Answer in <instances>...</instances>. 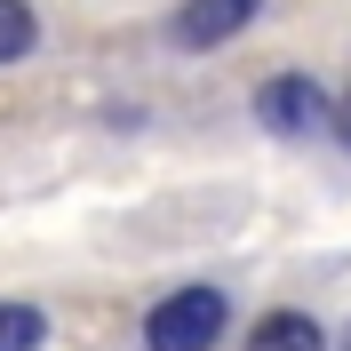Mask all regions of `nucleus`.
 Listing matches in <instances>:
<instances>
[{
    "mask_svg": "<svg viewBox=\"0 0 351 351\" xmlns=\"http://www.w3.org/2000/svg\"><path fill=\"white\" fill-rule=\"evenodd\" d=\"M223 328H232V295L192 280V287H176V295H160L144 311V351H216Z\"/></svg>",
    "mask_w": 351,
    "mask_h": 351,
    "instance_id": "nucleus-1",
    "label": "nucleus"
},
{
    "mask_svg": "<svg viewBox=\"0 0 351 351\" xmlns=\"http://www.w3.org/2000/svg\"><path fill=\"white\" fill-rule=\"evenodd\" d=\"M256 120L271 136H311V128H335V96L311 72H280V80L256 88Z\"/></svg>",
    "mask_w": 351,
    "mask_h": 351,
    "instance_id": "nucleus-2",
    "label": "nucleus"
},
{
    "mask_svg": "<svg viewBox=\"0 0 351 351\" xmlns=\"http://www.w3.org/2000/svg\"><path fill=\"white\" fill-rule=\"evenodd\" d=\"M256 16H263V0H184V8L168 16V48H184V56H208V48L240 40Z\"/></svg>",
    "mask_w": 351,
    "mask_h": 351,
    "instance_id": "nucleus-3",
    "label": "nucleus"
},
{
    "mask_svg": "<svg viewBox=\"0 0 351 351\" xmlns=\"http://www.w3.org/2000/svg\"><path fill=\"white\" fill-rule=\"evenodd\" d=\"M247 351H328V328L311 311H263L247 328Z\"/></svg>",
    "mask_w": 351,
    "mask_h": 351,
    "instance_id": "nucleus-4",
    "label": "nucleus"
},
{
    "mask_svg": "<svg viewBox=\"0 0 351 351\" xmlns=\"http://www.w3.org/2000/svg\"><path fill=\"white\" fill-rule=\"evenodd\" d=\"M48 343V311L24 295H0V351H40Z\"/></svg>",
    "mask_w": 351,
    "mask_h": 351,
    "instance_id": "nucleus-5",
    "label": "nucleus"
},
{
    "mask_svg": "<svg viewBox=\"0 0 351 351\" xmlns=\"http://www.w3.org/2000/svg\"><path fill=\"white\" fill-rule=\"evenodd\" d=\"M32 48H40V16L24 0H0V64H24Z\"/></svg>",
    "mask_w": 351,
    "mask_h": 351,
    "instance_id": "nucleus-6",
    "label": "nucleus"
},
{
    "mask_svg": "<svg viewBox=\"0 0 351 351\" xmlns=\"http://www.w3.org/2000/svg\"><path fill=\"white\" fill-rule=\"evenodd\" d=\"M335 144H343V152H351V88H343V96H335Z\"/></svg>",
    "mask_w": 351,
    "mask_h": 351,
    "instance_id": "nucleus-7",
    "label": "nucleus"
},
{
    "mask_svg": "<svg viewBox=\"0 0 351 351\" xmlns=\"http://www.w3.org/2000/svg\"><path fill=\"white\" fill-rule=\"evenodd\" d=\"M343 351H351V328H343Z\"/></svg>",
    "mask_w": 351,
    "mask_h": 351,
    "instance_id": "nucleus-8",
    "label": "nucleus"
}]
</instances>
